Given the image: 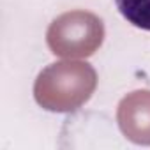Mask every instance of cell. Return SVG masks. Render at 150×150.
Returning a JSON list of instances; mask_svg holds the SVG:
<instances>
[{
    "instance_id": "cell-4",
    "label": "cell",
    "mask_w": 150,
    "mask_h": 150,
    "mask_svg": "<svg viewBox=\"0 0 150 150\" xmlns=\"http://www.w3.org/2000/svg\"><path fill=\"white\" fill-rule=\"evenodd\" d=\"M115 4L131 25L150 32V0H115Z\"/></svg>"
},
{
    "instance_id": "cell-3",
    "label": "cell",
    "mask_w": 150,
    "mask_h": 150,
    "mask_svg": "<svg viewBox=\"0 0 150 150\" xmlns=\"http://www.w3.org/2000/svg\"><path fill=\"white\" fill-rule=\"evenodd\" d=\"M118 125L127 139L138 145H150V92L138 90L118 104Z\"/></svg>"
},
{
    "instance_id": "cell-1",
    "label": "cell",
    "mask_w": 150,
    "mask_h": 150,
    "mask_svg": "<svg viewBox=\"0 0 150 150\" xmlns=\"http://www.w3.org/2000/svg\"><path fill=\"white\" fill-rule=\"evenodd\" d=\"M97 85L96 71L85 62L48 65L35 80V101L50 111H74L85 104Z\"/></svg>"
},
{
    "instance_id": "cell-2",
    "label": "cell",
    "mask_w": 150,
    "mask_h": 150,
    "mask_svg": "<svg viewBox=\"0 0 150 150\" xmlns=\"http://www.w3.org/2000/svg\"><path fill=\"white\" fill-rule=\"evenodd\" d=\"M103 39L101 18L87 11L64 13L50 25L46 34L51 53L58 57H88L96 53Z\"/></svg>"
}]
</instances>
